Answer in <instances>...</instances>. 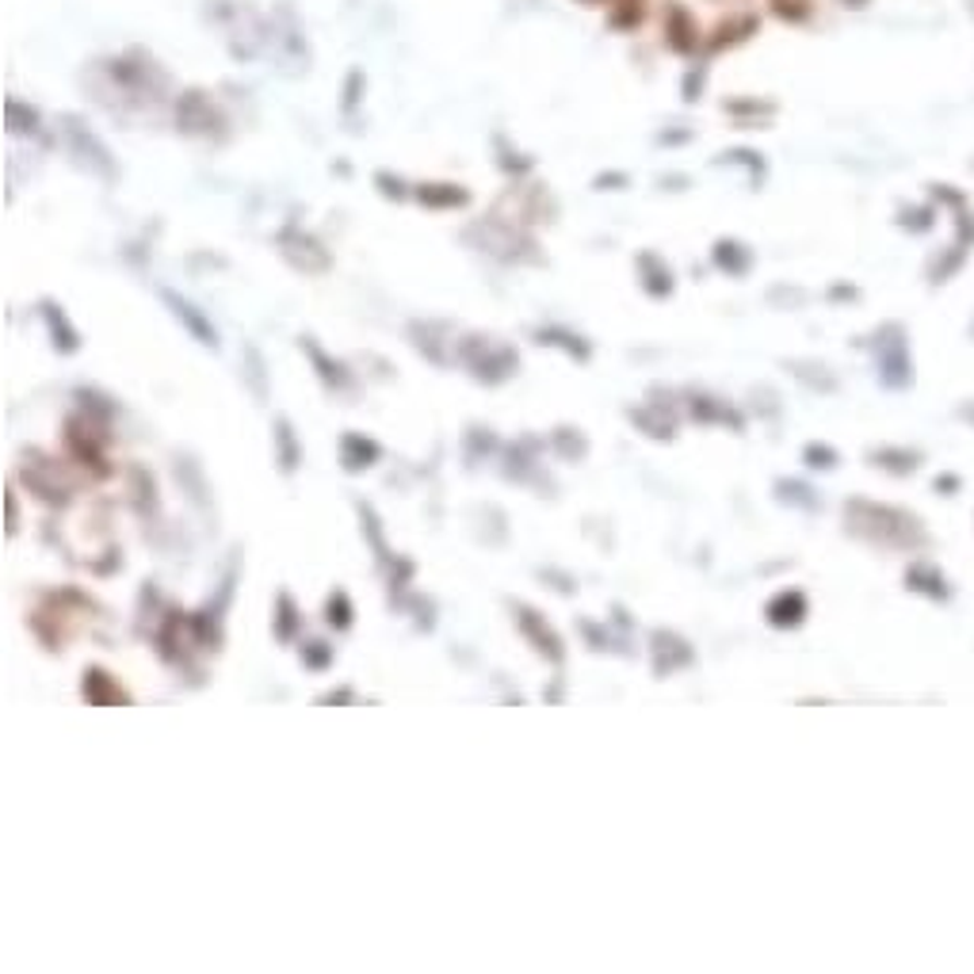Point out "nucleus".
<instances>
[{"label":"nucleus","instance_id":"nucleus-1","mask_svg":"<svg viewBox=\"0 0 974 974\" xmlns=\"http://www.w3.org/2000/svg\"><path fill=\"white\" fill-rule=\"evenodd\" d=\"M844 531L882 551H921L928 546L925 524L894 505H875L867 497L844 501Z\"/></svg>","mask_w":974,"mask_h":974},{"label":"nucleus","instance_id":"nucleus-2","mask_svg":"<svg viewBox=\"0 0 974 974\" xmlns=\"http://www.w3.org/2000/svg\"><path fill=\"white\" fill-rule=\"evenodd\" d=\"M455 352H459L462 368H467L482 386L508 383V378L516 375V368H520V352H516L513 345H497V340H490V337H467V340H459V345H455Z\"/></svg>","mask_w":974,"mask_h":974},{"label":"nucleus","instance_id":"nucleus-3","mask_svg":"<svg viewBox=\"0 0 974 974\" xmlns=\"http://www.w3.org/2000/svg\"><path fill=\"white\" fill-rule=\"evenodd\" d=\"M871 352H875V371H879V383L887 390H905L913 386V356H910V340H905V329L898 322H887L879 333L871 337Z\"/></svg>","mask_w":974,"mask_h":974},{"label":"nucleus","instance_id":"nucleus-4","mask_svg":"<svg viewBox=\"0 0 974 974\" xmlns=\"http://www.w3.org/2000/svg\"><path fill=\"white\" fill-rule=\"evenodd\" d=\"M65 447H70V455L73 459H81V467H93L96 474H111V467H108V455H104V447H108V440H111V424H104V421H96V417H88L85 409H81V413H73V417H65Z\"/></svg>","mask_w":974,"mask_h":974},{"label":"nucleus","instance_id":"nucleus-5","mask_svg":"<svg viewBox=\"0 0 974 974\" xmlns=\"http://www.w3.org/2000/svg\"><path fill=\"white\" fill-rule=\"evenodd\" d=\"M513 620H516V627H520V635L531 642V650L543 653L551 665H562V661H566V646H562V635L543 620V615L536 612V608H528L524 600H513Z\"/></svg>","mask_w":974,"mask_h":974},{"label":"nucleus","instance_id":"nucleus-6","mask_svg":"<svg viewBox=\"0 0 974 974\" xmlns=\"http://www.w3.org/2000/svg\"><path fill=\"white\" fill-rule=\"evenodd\" d=\"M650 661H653V676H673L681 669L696 665V650L684 635L669 627H653L650 630Z\"/></svg>","mask_w":974,"mask_h":974},{"label":"nucleus","instance_id":"nucleus-7","mask_svg":"<svg viewBox=\"0 0 974 974\" xmlns=\"http://www.w3.org/2000/svg\"><path fill=\"white\" fill-rule=\"evenodd\" d=\"M299 348L306 352V360L314 363V371H317V378H322L325 390L337 394V398H356V394H360V383H356L352 371H348L340 360H333V356L325 352L314 337H299Z\"/></svg>","mask_w":974,"mask_h":974},{"label":"nucleus","instance_id":"nucleus-8","mask_svg":"<svg viewBox=\"0 0 974 974\" xmlns=\"http://www.w3.org/2000/svg\"><path fill=\"white\" fill-rule=\"evenodd\" d=\"M543 474V440L539 436H520L505 447V478L508 482H524V485H539L543 490L546 478Z\"/></svg>","mask_w":974,"mask_h":974},{"label":"nucleus","instance_id":"nucleus-9","mask_svg":"<svg viewBox=\"0 0 974 974\" xmlns=\"http://www.w3.org/2000/svg\"><path fill=\"white\" fill-rule=\"evenodd\" d=\"M177 127L184 134H215L218 127H226V116L218 111V104L207 93H184L177 100Z\"/></svg>","mask_w":974,"mask_h":974},{"label":"nucleus","instance_id":"nucleus-10","mask_svg":"<svg viewBox=\"0 0 974 974\" xmlns=\"http://www.w3.org/2000/svg\"><path fill=\"white\" fill-rule=\"evenodd\" d=\"M279 249H284L287 261H291L299 272H306V276H317V272H325L333 264V256L322 249V241L302 233L299 226H287V230L279 233Z\"/></svg>","mask_w":974,"mask_h":974},{"label":"nucleus","instance_id":"nucleus-11","mask_svg":"<svg viewBox=\"0 0 974 974\" xmlns=\"http://www.w3.org/2000/svg\"><path fill=\"white\" fill-rule=\"evenodd\" d=\"M62 123H65V134H70V149H73V154H77L93 172H100L104 180L116 177V161H111L108 146H104V142L96 139L93 131H88V123H81V119H73V116H65Z\"/></svg>","mask_w":974,"mask_h":974},{"label":"nucleus","instance_id":"nucleus-12","mask_svg":"<svg viewBox=\"0 0 974 974\" xmlns=\"http://www.w3.org/2000/svg\"><path fill=\"white\" fill-rule=\"evenodd\" d=\"M20 482H24L39 501H47V505H58V508L70 505V497H73V485L62 482V478L55 474V467H50V462H24V467H20Z\"/></svg>","mask_w":974,"mask_h":974},{"label":"nucleus","instance_id":"nucleus-13","mask_svg":"<svg viewBox=\"0 0 974 974\" xmlns=\"http://www.w3.org/2000/svg\"><path fill=\"white\" fill-rule=\"evenodd\" d=\"M650 401L642 406L627 409L630 424H635L642 436L650 440H673L676 436V413H673V401H653V394H646Z\"/></svg>","mask_w":974,"mask_h":974},{"label":"nucleus","instance_id":"nucleus-14","mask_svg":"<svg viewBox=\"0 0 974 974\" xmlns=\"http://www.w3.org/2000/svg\"><path fill=\"white\" fill-rule=\"evenodd\" d=\"M409 337H413V348L424 356L429 363H436V368H447L452 363V325L447 322H413L409 325Z\"/></svg>","mask_w":974,"mask_h":974},{"label":"nucleus","instance_id":"nucleus-15","mask_svg":"<svg viewBox=\"0 0 974 974\" xmlns=\"http://www.w3.org/2000/svg\"><path fill=\"white\" fill-rule=\"evenodd\" d=\"M161 299H165V306L172 310V317H180V322H184V329L192 333V337L200 340V345H207V348H218V345H223V340H218V329L207 322V314H203L200 306H192V302H188L184 294H177V291H169V287H165Z\"/></svg>","mask_w":974,"mask_h":974},{"label":"nucleus","instance_id":"nucleus-16","mask_svg":"<svg viewBox=\"0 0 974 974\" xmlns=\"http://www.w3.org/2000/svg\"><path fill=\"white\" fill-rule=\"evenodd\" d=\"M684 398H688V413L696 424H730L734 432L745 429V417L734 406H726V401L711 398L704 390H684Z\"/></svg>","mask_w":974,"mask_h":974},{"label":"nucleus","instance_id":"nucleus-17","mask_svg":"<svg viewBox=\"0 0 974 974\" xmlns=\"http://www.w3.org/2000/svg\"><path fill=\"white\" fill-rule=\"evenodd\" d=\"M806 615H810V600H806V592H798V589L775 592V597L765 604V620L772 623L775 630H795Z\"/></svg>","mask_w":974,"mask_h":974},{"label":"nucleus","instance_id":"nucleus-18","mask_svg":"<svg viewBox=\"0 0 974 974\" xmlns=\"http://www.w3.org/2000/svg\"><path fill=\"white\" fill-rule=\"evenodd\" d=\"M340 467L348 470V474H360V470H371L375 462H383V444L371 436H363V432H345L340 436V452H337Z\"/></svg>","mask_w":974,"mask_h":974},{"label":"nucleus","instance_id":"nucleus-19","mask_svg":"<svg viewBox=\"0 0 974 974\" xmlns=\"http://www.w3.org/2000/svg\"><path fill=\"white\" fill-rule=\"evenodd\" d=\"M536 345L558 348V352H566L569 360H577V363H589L592 360V345L581 337V333L566 329V325H539V329H536Z\"/></svg>","mask_w":974,"mask_h":974},{"label":"nucleus","instance_id":"nucleus-20","mask_svg":"<svg viewBox=\"0 0 974 974\" xmlns=\"http://www.w3.org/2000/svg\"><path fill=\"white\" fill-rule=\"evenodd\" d=\"M81 696L88 699L93 707H116V704H131V696H127L123 688L116 684V676H108L100 665H93L85 673V681H81Z\"/></svg>","mask_w":974,"mask_h":974},{"label":"nucleus","instance_id":"nucleus-21","mask_svg":"<svg viewBox=\"0 0 974 974\" xmlns=\"http://www.w3.org/2000/svg\"><path fill=\"white\" fill-rule=\"evenodd\" d=\"M635 264H638V276H642V291L650 294V299H669V294H673V287H676L673 268H669L658 253H638Z\"/></svg>","mask_w":974,"mask_h":974},{"label":"nucleus","instance_id":"nucleus-22","mask_svg":"<svg viewBox=\"0 0 974 974\" xmlns=\"http://www.w3.org/2000/svg\"><path fill=\"white\" fill-rule=\"evenodd\" d=\"M905 589L921 592V597H928V600H948L951 597L948 577H943L933 562H913V566L905 569Z\"/></svg>","mask_w":974,"mask_h":974},{"label":"nucleus","instance_id":"nucleus-23","mask_svg":"<svg viewBox=\"0 0 974 974\" xmlns=\"http://www.w3.org/2000/svg\"><path fill=\"white\" fill-rule=\"evenodd\" d=\"M43 317H47V325H50V337H55V348L62 356H73L81 348V333L73 329V322L70 317H65V310L58 306V302H50V299H43Z\"/></svg>","mask_w":974,"mask_h":974},{"label":"nucleus","instance_id":"nucleus-24","mask_svg":"<svg viewBox=\"0 0 974 974\" xmlns=\"http://www.w3.org/2000/svg\"><path fill=\"white\" fill-rule=\"evenodd\" d=\"M131 501H134V513L146 520V516L161 513V497H157V482L146 467H131Z\"/></svg>","mask_w":974,"mask_h":974},{"label":"nucleus","instance_id":"nucleus-25","mask_svg":"<svg viewBox=\"0 0 974 974\" xmlns=\"http://www.w3.org/2000/svg\"><path fill=\"white\" fill-rule=\"evenodd\" d=\"M302 630V612L299 604H294L291 592H279L276 597V615H272V635H276V642H294Z\"/></svg>","mask_w":974,"mask_h":974},{"label":"nucleus","instance_id":"nucleus-26","mask_svg":"<svg viewBox=\"0 0 974 974\" xmlns=\"http://www.w3.org/2000/svg\"><path fill=\"white\" fill-rule=\"evenodd\" d=\"M772 490H775V501H780V505L803 508V513H821L818 490H814V485H806V482H798V478H780Z\"/></svg>","mask_w":974,"mask_h":974},{"label":"nucleus","instance_id":"nucleus-27","mask_svg":"<svg viewBox=\"0 0 974 974\" xmlns=\"http://www.w3.org/2000/svg\"><path fill=\"white\" fill-rule=\"evenodd\" d=\"M276 462L284 474H294L302 467V444H299V432L291 429L287 417H276Z\"/></svg>","mask_w":974,"mask_h":974},{"label":"nucleus","instance_id":"nucleus-28","mask_svg":"<svg viewBox=\"0 0 974 974\" xmlns=\"http://www.w3.org/2000/svg\"><path fill=\"white\" fill-rule=\"evenodd\" d=\"M356 508H360V528H363V536H368V543H371V551H375V562L383 569H390V562L398 558V554L390 551V546L383 543V520H378V513L375 508L368 505V501H356Z\"/></svg>","mask_w":974,"mask_h":974},{"label":"nucleus","instance_id":"nucleus-29","mask_svg":"<svg viewBox=\"0 0 974 974\" xmlns=\"http://www.w3.org/2000/svg\"><path fill=\"white\" fill-rule=\"evenodd\" d=\"M867 459H871V467L890 470V474H913L921 467V452H913V447H875Z\"/></svg>","mask_w":974,"mask_h":974},{"label":"nucleus","instance_id":"nucleus-30","mask_svg":"<svg viewBox=\"0 0 974 974\" xmlns=\"http://www.w3.org/2000/svg\"><path fill=\"white\" fill-rule=\"evenodd\" d=\"M551 447L566 462H585V459H589V436H585L581 429H574V424H558V429L551 432Z\"/></svg>","mask_w":974,"mask_h":974},{"label":"nucleus","instance_id":"nucleus-31","mask_svg":"<svg viewBox=\"0 0 974 974\" xmlns=\"http://www.w3.org/2000/svg\"><path fill=\"white\" fill-rule=\"evenodd\" d=\"M417 200L432 211H444V207H467L470 195L459 184H421L417 188Z\"/></svg>","mask_w":974,"mask_h":974},{"label":"nucleus","instance_id":"nucleus-32","mask_svg":"<svg viewBox=\"0 0 974 974\" xmlns=\"http://www.w3.org/2000/svg\"><path fill=\"white\" fill-rule=\"evenodd\" d=\"M787 371L798 378V383H806L810 390H821V394H833L837 390V378L829 375L826 363H814V360H791Z\"/></svg>","mask_w":974,"mask_h":974},{"label":"nucleus","instance_id":"nucleus-33","mask_svg":"<svg viewBox=\"0 0 974 974\" xmlns=\"http://www.w3.org/2000/svg\"><path fill=\"white\" fill-rule=\"evenodd\" d=\"M714 264H719L726 276H745L753 268V253L742 245V241H719L714 245Z\"/></svg>","mask_w":974,"mask_h":974},{"label":"nucleus","instance_id":"nucleus-34","mask_svg":"<svg viewBox=\"0 0 974 974\" xmlns=\"http://www.w3.org/2000/svg\"><path fill=\"white\" fill-rule=\"evenodd\" d=\"M172 474L180 478V485L188 490V497L200 501V505H207V485L200 482V467H195L192 455H180V459L172 462Z\"/></svg>","mask_w":974,"mask_h":974},{"label":"nucleus","instance_id":"nucleus-35","mask_svg":"<svg viewBox=\"0 0 974 974\" xmlns=\"http://www.w3.org/2000/svg\"><path fill=\"white\" fill-rule=\"evenodd\" d=\"M352 600H348L345 589H333L329 600H325V623H329L333 630H348L352 627Z\"/></svg>","mask_w":974,"mask_h":974},{"label":"nucleus","instance_id":"nucleus-36","mask_svg":"<svg viewBox=\"0 0 974 974\" xmlns=\"http://www.w3.org/2000/svg\"><path fill=\"white\" fill-rule=\"evenodd\" d=\"M4 123H9L12 134H35L39 131V111L27 108V104H20V100H9L4 104Z\"/></svg>","mask_w":974,"mask_h":974},{"label":"nucleus","instance_id":"nucleus-37","mask_svg":"<svg viewBox=\"0 0 974 974\" xmlns=\"http://www.w3.org/2000/svg\"><path fill=\"white\" fill-rule=\"evenodd\" d=\"M497 452V436H493L490 429H470L467 432V447H462V459L470 462V467H474L478 459H490V455Z\"/></svg>","mask_w":974,"mask_h":974},{"label":"nucleus","instance_id":"nucleus-38","mask_svg":"<svg viewBox=\"0 0 974 974\" xmlns=\"http://www.w3.org/2000/svg\"><path fill=\"white\" fill-rule=\"evenodd\" d=\"M299 658H302V665H306L310 673H322V669L333 665V646L322 642V638H310V642L299 646Z\"/></svg>","mask_w":974,"mask_h":974},{"label":"nucleus","instance_id":"nucleus-39","mask_svg":"<svg viewBox=\"0 0 974 974\" xmlns=\"http://www.w3.org/2000/svg\"><path fill=\"white\" fill-rule=\"evenodd\" d=\"M413 574H417V566L409 558H401V554L390 562V600H394V608L406 600V589H409V581H413Z\"/></svg>","mask_w":974,"mask_h":974},{"label":"nucleus","instance_id":"nucleus-40","mask_svg":"<svg viewBox=\"0 0 974 974\" xmlns=\"http://www.w3.org/2000/svg\"><path fill=\"white\" fill-rule=\"evenodd\" d=\"M803 462L810 470H833L837 462H841V455H837L829 444H806L803 447Z\"/></svg>","mask_w":974,"mask_h":974},{"label":"nucleus","instance_id":"nucleus-41","mask_svg":"<svg viewBox=\"0 0 974 974\" xmlns=\"http://www.w3.org/2000/svg\"><path fill=\"white\" fill-rule=\"evenodd\" d=\"M245 363H249V371H245V378H249V386H253V394L256 398H268V383H264V360H261V352H256L253 345H245Z\"/></svg>","mask_w":974,"mask_h":974},{"label":"nucleus","instance_id":"nucleus-42","mask_svg":"<svg viewBox=\"0 0 974 974\" xmlns=\"http://www.w3.org/2000/svg\"><path fill=\"white\" fill-rule=\"evenodd\" d=\"M577 627H581L585 642H589L592 650H612V635H608L604 627H597V623H592V620H581V623H577Z\"/></svg>","mask_w":974,"mask_h":974},{"label":"nucleus","instance_id":"nucleus-43","mask_svg":"<svg viewBox=\"0 0 974 974\" xmlns=\"http://www.w3.org/2000/svg\"><path fill=\"white\" fill-rule=\"evenodd\" d=\"M620 9L627 12L620 27H635L638 20H642V0H612V12H620Z\"/></svg>","mask_w":974,"mask_h":974},{"label":"nucleus","instance_id":"nucleus-44","mask_svg":"<svg viewBox=\"0 0 974 974\" xmlns=\"http://www.w3.org/2000/svg\"><path fill=\"white\" fill-rule=\"evenodd\" d=\"M375 184L383 195H390V200H406V188H401L398 177H390V172H375Z\"/></svg>","mask_w":974,"mask_h":974},{"label":"nucleus","instance_id":"nucleus-45","mask_svg":"<svg viewBox=\"0 0 974 974\" xmlns=\"http://www.w3.org/2000/svg\"><path fill=\"white\" fill-rule=\"evenodd\" d=\"M539 577H546V581H554V589L558 592H577V581L569 574H554V569H539Z\"/></svg>","mask_w":974,"mask_h":974},{"label":"nucleus","instance_id":"nucleus-46","mask_svg":"<svg viewBox=\"0 0 974 974\" xmlns=\"http://www.w3.org/2000/svg\"><path fill=\"white\" fill-rule=\"evenodd\" d=\"M317 704H356V692L352 688H337V692H325Z\"/></svg>","mask_w":974,"mask_h":974},{"label":"nucleus","instance_id":"nucleus-47","mask_svg":"<svg viewBox=\"0 0 974 974\" xmlns=\"http://www.w3.org/2000/svg\"><path fill=\"white\" fill-rule=\"evenodd\" d=\"M775 12H783V16H803L806 0H775Z\"/></svg>","mask_w":974,"mask_h":974},{"label":"nucleus","instance_id":"nucleus-48","mask_svg":"<svg viewBox=\"0 0 974 974\" xmlns=\"http://www.w3.org/2000/svg\"><path fill=\"white\" fill-rule=\"evenodd\" d=\"M9 536H16V493L9 490Z\"/></svg>","mask_w":974,"mask_h":974},{"label":"nucleus","instance_id":"nucleus-49","mask_svg":"<svg viewBox=\"0 0 974 974\" xmlns=\"http://www.w3.org/2000/svg\"><path fill=\"white\" fill-rule=\"evenodd\" d=\"M936 490H959V478H951V474L936 478Z\"/></svg>","mask_w":974,"mask_h":974},{"label":"nucleus","instance_id":"nucleus-50","mask_svg":"<svg viewBox=\"0 0 974 974\" xmlns=\"http://www.w3.org/2000/svg\"><path fill=\"white\" fill-rule=\"evenodd\" d=\"M597 184H600V188H604V184H627V177H600Z\"/></svg>","mask_w":974,"mask_h":974},{"label":"nucleus","instance_id":"nucleus-51","mask_svg":"<svg viewBox=\"0 0 974 974\" xmlns=\"http://www.w3.org/2000/svg\"><path fill=\"white\" fill-rule=\"evenodd\" d=\"M959 417H963V421H971V424H974V406H963V409H959Z\"/></svg>","mask_w":974,"mask_h":974},{"label":"nucleus","instance_id":"nucleus-52","mask_svg":"<svg viewBox=\"0 0 974 974\" xmlns=\"http://www.w3.org/2000/svg\"><path fill=\"white\" fill-rule=\"evenodd\" d=\"M581 4H600V0H581Z\"/></svg>","mask_w":974,"mask_h":974}]
</instances>
